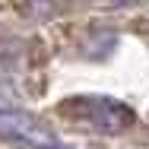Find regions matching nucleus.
I'll return each instance as SVG.
<instances>
[{"label":"nucleus","mask_w":149,"mask_h":149,"mask_svg":"<svg viewBox=\"0 0 149 149\" xmlns=\"http://www.w3.org/2000/svg\"><path fill=\"white\" fill-rule=\"evenodd\" d=\"M0 136L26 146H57L60 136L45 127L38 118H29L22 111H0Z\"/></svg>","instance_id":"f03ea898"},{"label":"nucleus","mask_w":149,"mask_h":149,"mask_svg":"<svg viewBox=\"0 0 149 149\" xmlns=\"http://www.w3.org/2000/svg\"><path fill=\"white\" fill-rule=\"evenodd\" d=\"M63 114L76 118L79 124H86L89 130H98V133H120L136 120V114L114 98H67Z\"/></svg>","instance_id":"f257e3e1"},{"label":"nucleus","mask_w":149,"mask_h":149,"mask_svg":"<svg viewBox=\"0 0 149 149\" xmlns=\"http://www.w3.org/2000/svg\"><path fill=\"white\" fill-rule=\"evenodd\" d=\"M114 3H127V0H114Z\"/></svg>","instance_id":"20e7f679"},{"label":"nucleus","mask_w":149,"mask_h":149,"mask_svg":"<svg viewBox=\"0 0 149 149\" xmlns=\"http://www.w3.org/2000/svg\"><path fill=\"white\" fill-rule=\"evenodd\" d=\"M13 3H16V10L26 19H35V22L54 19L57 13H63L70 6V0H13Z\"/></svg>","instance_id":"7ed1b4c3"}]
</instances>
